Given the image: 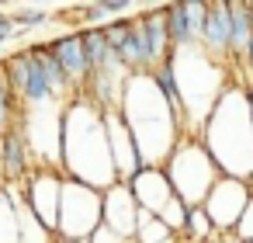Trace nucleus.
I'll use <instances>...</instances> for the list:
<instances>
[{"instance_id": "1", "label": "nucleus", "mask_w": 253, "mask_h": 243, "mask_svg": "<svg viewBox=\"0 0 253 243\" xmlns=\"http://www.w3.org/2000/svg\"><path fill=\"white\" fill-rule=\"evenodd\" d=\"M63 174L97 191L122 184L108 149L104 111L87 94H77L63 108Z\"/></svg>"}, {"instance_id": "2", "label": "nucleus", "mask_w": 253, "mask_h": 243, "mask_svg": "<svg viewBox=\"0 0 253 243\" xmlns=\"http://www.w3.org/2000/svg\"><path fill=\"white\" fill-rule=\"evenodd\" d=\"M118 111L135 136L142 163L146 167H163L170 160V153L177 149V143L184 139V125L173 115V108L167 104L156 77L153 73H132L128 84H125V97H122Z\"/></svg>"}, {"instance_id": "3", "label": "nucleus", "mask_w": 253, "mask_h": 243, "mask_svg": "<svg viewBox=\"0 0 253 243\" xmlns=\"http://www.w3.org/2000/svg\"><path fill=\"white\" fill-rule=\"evenodd\" d=\"M201 143L225 177H253V104L246 80L232 77V84L222 91L201 129Z\"/></svg>"}, {"instance_id": "4", "label": "nucleus", "mask_w": 253, "mask_h": 243, "mask_svg": "<svg viewBox=\"0 0 253 243\" xmlns=\"http://www.w3.org/2000/svg\"><path fill=\"white\" fill-rule=\"evenodd\" d=\"M170 63H173V77H177L180 101H184V136H201L215 101L232 84V70L222 59L208 56L201 46L177 49Z\"/></svg>"}, {"instance_id": "5", "label": "nucleus", "mask_w": 253, "mask_h": 243, "mask_svg": "<svg viewBox=\"0 0 253 243\" xmlns=\"http://www.w3.org/2000/svg\"><path fill=\"white\" fill-rule=\"evenodd\" d=\"M173 194L187 205V208H201L205 198L211 194L215 181L222 177L218 163L211 160V153L205 149L201 136H184L177 143V149L170 153V160L163 163Z\"/></svg>"}, {"instance_id": "6", "label": "nucleus", "mask_w": 253, "mask_h": 243, "mask_svg": "<svg viewBox=\"0 0 253 243\" xmlns=\"http://www.w3.org/2000/svg\"><path fill=\"white\" fill-rule=\"evenodd\" d=\"M101 226H104V191L87 188V184L66 177L56 236H66V240H90Z\"/></svg>"}, {"instance_id": "7", "label": "nucleus", "mask_w": 253, "mask_h": 243, "mask_svg": "<svg viewBox=\"0 0 253 243\" xmlns=\"http://www.w3.org/2000/svg\"><path fill=\"white\" fill-rule=\"evenodd\" d=\"M21 129H25L35 163L42 170H63V104L25 108Z\"/></svg>"}, {"instance_id": "8", "label": "nucleus", "mask_w": 253, "mask_h": 243, "mask_svg": "<svg viewBox=\"0 0 253 243\" xmlns=\"http://www.w3.org/2000/svg\"><path fill=\"white\" fill-rule=\"evenodd\" d=\"M0 63H4V73H7V80H11V87H14V94H18L21 104H28V108L59 104L56 94H52V87H49V80H45V73H42V63L32 52V46H25L21 52L4 56Z\"/></svg>"}, {"instance_id": "9", "label": "nucleus", "mask_w": 253, "mask_h": 243, "mask_svg": "<svg viewBox=\"0 0 253 243\" xmlns=\"http://www.w3.org/2000/svg\"><path fill=\"white\" fill-rule=\"evenodd\" d=\"M250 198H253L250 181H239V177H225V174H222L201 208L208 212V219H211V226H215L218 233H232V229L239 226V219H243Z\"/></svg>"}, {"instance_id": "10", "label": "nucleus", "mask_w": 253, "mask_h": 243, "mask_svg": "<svg viewBox=\"0 0 253 243\" xmlns=\"http://www.w3.org/2000/svg\"><path fill=\"white\" fill-rule=\"evenodd\" d=\"M63 184H66V174H63V170H42V167L25 181V201H28L32 212L42 219V226L52 229V233H56V226H59Z\"/></svg>"}, {"instance_id": "11", "label": "nucleus", "mask_w": 253, "mask_h": 243, "mask_svg": "<svg viewBox=\"0 0 253 243\" xmlns=\"http://www.w3.org/2000/svg\"><path fill=\"white\" fill-rule=\"evenodd\" d=\"M104 125H108V149H111V163L118 170V181H132L139 170H146L142 163V153L135 146V136L132 129L125 125L122 111H104Z\"/></svg>"}, {"instance_id": "12", "label": "nucleus", "mask_w": 253, "mask_h": 243, "mask_svg": "<svg viewBox=\"0 0 253 243\" xmlns=\"http://www.w3.org/2000/svg\"><path fill=\"white\" fill-rule=\"evenodd\" d=\"M49 49H52V56L59 59V66L66 70L73 91H77V94H87V87H90V73H94V70H90V56H87L84 35H80V32L56 35V39H49Z\"/></svg>"}, {"instance_id": "13", "label": "nucleus", "mask_w": 253, "mask_h": 243, "mask_svg": "<svg viewBox=\"0 0 253 243\" xmlns=\"http://www.w3.org/2000/svg\"><path fill=\"white\" fill-rule=\"evenodd\" d=\"M0 149H4V184H21L25 188V181L39 170V163L32 156V146L25 139L21 122L11 125L4 136H0Z\"/></svg>"}, {"instance_id": "14", "label": "nucleus", "mask_w": 253, "mask_h": 243, "mask_svg": "<svg viewBox=\"0 0 253 243\" xmlns=\"http://www.w3.org/2000/svg\"><path fill=\"white\" fill-rule=\"evenodd\" d=\"M208 56L232 63V21H229V0H208V18L198 42Z\"/></svg>"}, {"instance_id": "15", "label": "nucleus", "mask_w": 253, "mask_h": 243, "mask_svg": "<svg viewBox=\"0 0 253 243\" xmlns=\"http://www.w3.org/2000/svg\"><path fill=\"white\" fill-rule=\"evenodd\" d=\"M125 184L132 188V194H135L139 208H149L153 215H160V212L177 198L163 167H146V170H139V174H135L132 181H125Z\"/></svg>"}, {"instance_id": "16", "label": "nucleus", "mask_w": 253, "mask_h": 243, "mask_svg": "<svg viewBox=\"0 0 253 243\" xmlns=\"http://www.w3.org/2000/svg\"><path fill=\"white\" fill-rule=\"evenodd\" d=\"M135 215H139V201L128 184H115L104 191V226L108 229H115L125 240H135Z\"/></svg>"}, {"instance_id": "17", "label": "nucleus", "mask_w": 253, "mask_h": 243, "mask_svg": "<svg viewBox=\"0 0 253 243\" xmlns=\"http://www.w3.org/2000/svg\"><path fill=\"white\" fill-rule=\"evenodd\" d=\"M14 205H18V233H21V243H56V233L42 226V219L32 212V205L25 201V191L21 184H7Z\"/></svg>"}, {"instance_id": "18", "label": "nucleus", "mask_w": 253, "mask_h": 243, "mask_svg": "<svg viewBox=\"0 0 253 243\" xmlns=\"http://www.w3.org/2000/svg\"><path fill=\"white\" fill-rule=\"evenodd\" d=\"M139 18H142V25H146V35H149L153 63H156V66H163V63L173 56V42H170V28H167L163 7H146Z\"/></svg>"}, {"instance_id": "19", "label": "nucleus", "mask_w": 253, "mask_h": 243, "mask_svg": "<svg viewBox=\"0 0 253 243\" xmlns=\"http://www.w3.org/2000/svg\"><path fill=\"white\" fill-rule=\"evenodd\" d=\"M32 52H35V59L42 63V73H45V80H49V87H52L56 101H59V104H70V101L77 97V91H73V84H70L66 70L59 66V59L52 56L49 42H39V46H32Z\"/></svg>"}, {"instance_id": "20", "label": "nucleus", "mask_w": 253, "mask_h": 243, "mask_svg": "<svg viewBox=\"0 0 253 243\" xmlns=\"http://www.w3.org/2000/svg\"><path fill=\"white\" fill-rule=\"evenodd\" d=\"M229 21H232V63L239 66L253 42V18H250V0H229Z\"/></svg>"}, {"instance_id": "21", "label": "nucleus", "mask_w": 253, "mask_h": 243, "mask_svg": "<svg viewBox=\"0 0 253 243\" xmlns=\"http://www.w3.org/2000/svg\"><path fill=\"white\" fill-rule=\"evenodd\" d=\"M163 18H167V28H170L173 52H177V49H187V46H198V42H194V32H191V21H187L184 0H180V4H167V7H163Z\"/></svg>"}, {"instance_id": "22", "label": "nucleus", "mask_w": 253, "mask_h": 243, "mask_svg": "<svg viewBox=\"0 0 253 243\" xmlns=\"http://www.w3.org/2000/svg\"><path fill=\"white\" fill-rule=\"evenodd\" d=\"M218 236L222 233L211 226V219H208L205 208H187V226L180 233L184 243H218Z\"/></svg>"}, {"instance_id": "23", "label": "nucleus", "mask_w": 253, "mask_h": 243, "mask_svg": "<svg viewBox=\"0 0 253 243\" xmlns=\"http://www.w3.org/2000/svg\"><path fill=\"white\" fill-rule=\"evenodd\" d=\"M21 111L25 108H21V101H18V94H14V87L4 73V63H0V136L21 122Z\"/></svg>"}, {"instance_id": "24", "label": "nucleus", "mask_w": 253, "mask_h": 243, "mask_svg": "<svg viewBox=\"0 0 253 243\" xmlns=\"http://www.w3.org/2000/svg\"><path fill=\"white\" fill-rule=\"evenodd\" d=\"M0 243H21V233H18V205H14L7 184H0Z\"/></svg>"}, {"instance_id": "25", "label": "nucleus", "mask_w": 253, "mask_h": 243, "mask_svg": "<svg viewBox=\"0 0 253 243\" xmlns=\"http://www.w3.org/2000/svg\"><path fill=\"white\" fill-rule=\"evenodd\" d=\"M173 233L163 226L160 215H153L149 208H139V215H135V243H163Z\"/></svg>"}, {"instance_id": "26", "label": "nucleus", "mask_w": 253, "mask_h": 243, "mask_svg": "<svg viewBox=\"0 0 253 243\" xmlns=\"http://www.w3.org/2000/svg\"><path fill=\"white\" fill-rule=\"evenodd\" d=\"M11 18H14V25H18V35H25V32H32V28L45 25V21H49V11H45V7H11Z\"/></svg>"}, {"instance_id": "27", "label": "nucleus", "mask_w": 253, "mask_h": 243, "mask_svg": "<svg viewBox=\"0 0 253 243\" xmlns=\"http://www.w3.org/2000/svg\"><path fill=\"white\" fill-rule=\"evenodd\" d=\"M160 219H163V226H167L173 236H180V233H184V226H187V205H184L180 198H173V201L160 212Z\"/></svg>"}, {"instance_id": "28", "label": "nucleus", "mask_w": 253, "mask_h": 243, "mask_svg": "<svg viewBox=\"0 0 253 243\" xmlns=\"http://www.w3.org/2000/svg\"><path fill=\"white\" fill-rule=\"evenodd\" d=\"M239 240H246V243H253V198H250V205H246V212H243V219H239V226L232 229Z\"/></svg>"}, {"instance_id": "29", "label": "nucleus", "mask_w": 253, "mask_h": 243, "mask_svg": "<svg viewBox=\"0 0 253 243\" xmlns=\"http://www.w3.org/2000/svg\"><path fill=\"white\" fill-rule=\"evenodd\" d=\"M14 35H18V25H14L11 11H0V52H4V46H7Z\"/></svg>"}, {"instance_id": "30", "label": "nucleus", "mask_w": 253, "mask_h": 243, "mask_svg": "<svg viewBox=\"0 0 253 243\" xmlns=\"http://www.w3.org/2000/svg\"><path fill=\"white\" fill-rule=\"evenodd\" d=\"M101 11L111 18V14H132V4L128 0H101Z\"/></svg>"}, {"instance_id": "31", "label": "nucleus", "mask_w": 253, "mask_h": 243, "mask_svg": "<svg viewBox=\"0 0 253 243\" xmlns=\"http://www.w3.org/2000/svg\"><path fill=\"white\" fill-rule=\"evenodd\" d=\"M90 243H128V240H125V236H118L115 229H108V226H101V229H97V233L90 236Z\"/></svg>"}, {"instance_id": "32", "label": "nucleus", "mask_w": 253, "mask_h": 243, "mask_svg": "<svg viewBox=\"0 0 253 243\" xmlns=\"http://www.w3.org/2000/svg\"><path fill=\"white\" fill-rule=\"evenodd\" d=\"M218 243H246V240H239L236 233H222V236H218Z\"/></svg>"}, {"instance_id": "33", "label": "nucleus", "mask_w": 253, "mask_h": 243, "mask_svg": "<svg viewBox=\"0 0 253 243\" xmlns=\"http://www.w3.org/2000/svg\"><path fill=\"white\" fill-rule=\"evenodd\" d=\"M56 243H90V240H66V236H56Z\"/></svg>"}, {"instance_id": "34", "label": "nucleus", "mask_w": 253, "mask_h": 243, "mask_svg": "<svg viewBox=\"0 0 253 243\" xmlns=\"http://www.w3.org/2000/svg\"><path fill=\"white\" fill-rule=\"evenodd\" d=\"M0 184H4V149H0Z\"/></svg>"}, {"instance_id": "35", "label": "nucleus", "mask_w": 253, "mask_h": 243, "mask_svg": "<svg viewBox=\"0 0 253 243\" xmlns=\"http://www.w3.org/2000/svg\"><path fill=\"white\" fill-rule=\"evenodd\" d=\"M246 91H250V104H253V80H246Z\"/></svg>"}, {"instance_id": "36", "label": "nucleus", "mask_w": 253, "mask_h": 243, "mask_svg": "<svg viewBox=\"0 0 253 243\" xmlns=\"http://www.w3.org/2000/svg\"><path fill=\"white\" fill-rule=\"evenodd\" d=\"M163 243H184V240H180V236H170V240H163Z\"/></svg>"}, {"instance_id": "37", "label": "nucleus", "mask_w": 253, "mask_h": 243, "mask_svg": "<svg viewBox=\"0 0 253 243\" xmlns=\"http://www.w3.org/2000/svg\"><path fill=\"white\" fill-rule=\"evenodd\" d=\"M250 18H253V0H250Z\"/></svg>"}, {"instance_id": "38", "label": "nucleus", "mask_w": 253, "mask_h": 243, "mask_svg": "<svg viewBox=\"0 0 253 243\" xmlns=\"http://www.w3.org/2000/svg\"><path fill=\"white\" fill-rule=\"evenodd\" d=\"M128 243H135V240H128Z\"/></svg>"}]
</instances>
